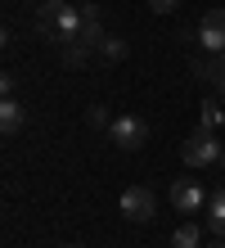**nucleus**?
<instances>
[{
  "instance_id": "1",
  "label": "nucleus",
  "mask_w": 225,
  "mask_h": 248,
  "mask_svg": "<svg viewBox=\"0 0 225 248\" xmlns=\"http://www.w3.org/2000/svg\"><path fill=\"white\" fill-rule=\"evenodd\" d=\"M36 36L45 41H77L81 36V5H68V0H45L36 9Z\"/></svg>"
},
{
  "instance_id": "2",
  "label": "nucleus",
  "mask_w": 225,
  "mask_h": 248,
  "mask_svg": "<svg viewBox=\"0 0 225 248\" xmlns=\"http://www.w3.org/2000/svg\"><path fill=\"white\" fill-rule=\"evenodd\" d=\"M180 158H185V167H216L225 158V144L216 140V131L198 126L194 136H185V144H180Z\"/></svg>"
},
{
  "instance_id": "3",
  "label": "nucleus",
  "mask_w": 225,
  "mask_h": 248,
  "mask_svg": "<svg viewBox=\"0 0 225 248\" xmlns=\"http://www.w3.org/2000/svg\"><path fill=\"white\" fill-rule=\"evenodd\" d=\"M108 140L117 144V149L135 154V149H144V140H149V122L135 118V113H117L113 126H108Z\"/></svg>"
},
{
  "instance_id": "4",
  "label": "nucleus",
  "mask_w": 225,
  "mask_h": 248,
  "mask_svg": "<svg viewBox=\"0 0 225 248\" xmlns=\"http://www.w3.org/2000/svg\"><path fill=\"white\" fill-rule=\"evenodd\" d=\"M117 208H122L126 221H153L158 199H153V189H144V185H126L122 199H117Z\"/></svg>"
},
{
  "instance_id": "5",
  "label": "nucleus",
  "mask_w": 225,
  "mask_h": 248,
  "mask_svg": "<svg viewBox=\"0 0 225 248\" xmlns=\"http://www.w3.org/2000/svg\"><path fill=\"white\" fill-rule=\"evenodd\" d=\"M171 208L180 217H198L207 208V189L198 181H171Z\"/></svg>"
},
{
  "instance_id": "6",
  "label": "nucleus",
  "mask_w": 225,
  "mask_h": 248,
  "mask_svg": "<svg viewBox=\"0 0 225 248\" xmlns=\"http://www.w3.org/2000/svg\"><path fill=\"white\" fill-rule=\"evenodd\" d=\"M198 41L207 54H225V9H207L198 18Z\"/></svg>"
},
{
  "instance_id": "7",
  "label": "nucleus",
  "mask_w": 225,
  "mask_h": 248,
  "mask_svg": "<svg viewBox=\"0 0 225 248\" xmlns=\"http://www.w3.org/2000/svg\"><path fill=\"white\" fill-rule=\"evenodd\" d=\"M81 46H90V50H95L99 54V41H104V23H99V5H90V0H86V5H81Z\"/></svg>"
},
{
  "instance_id": "8",
  "label": "nucleus",
  "mask_w": 225,
  "mask_h": 248,
  "mask_svg": "<svg viewBox=\"0 0 225 248\" xmlns=\"http://www.w3.org/2000/svg\"><path fill=\"white\" fill-rule=\"evenodd\" d=\"M23 126H27V108L18 99H0V131H5V136H18Z\"/></svg>"
},
{
  "instance_id": "9",
  "label": "nucleus",
  "mask_w": 225,
  "mask_h": 248,
  "mask_svg": "<svg viewBox=\"0 0 225 248\" xmlns=\"http://www.w3.org/2000/svg\"><path fill=\"white\" fill-rule=\"evenodd\" d=\"M207 230H212L216 239H225V185L207 194Z\"/></svg>"
},
{
  "instance_id": "10",
  "label": "nucleus",
  "mask_w": 225,
  "mask_h": 248,
  "mask_svg": "<svg viewBox=\"0 0 225 248\" xmlns=\"http://www.w3.org/2000/svg\"><path fill=\"white\" fill-rule=\"evenodd\" d=\"M171 248H203V230L185 221V226H176V235H171Z\"/></svg>"
},
{
  "instance_id": "11",
  "label": "nucleus",
  "mask_w": 225,
  "mask_h": 248,
  "mask_svg": "<svg viewBox=\"0 0 225 248\" xmlns=\"http://www.w3.org/2000/svg\"><path fill=\"white\" fill-rule=\"evenodd\" d=\"M90 54H95L90 46H81V41H68V46H63V63H68V68H81Z\"/></svg>"
},
{
  "instance_id": "12",
  "label": "nucleus",
  "mask_w": 225,
  "mask_h": 248,
  "mask_svg": "<svg viewBox=\"0 0 225 248\" xmlns=\"http://www.w3.org/2000/svg\"><path fill=\"white\" fill-rule=\"evenodd\" d=\"M221 122H225V104H221V99H203V126L216 131Z\"/></svg>"
},
{
  "instance_id": "13",
  "label": "nucleus",
  "mask_w": 225,
  "mask_h": 248,
  "mask_svg": "<svg viewBox=\"0 0 225 248\" xmlns=\"http://www.w3.org/2000/svg\"><path fill=\"white\" fill-rule=\"evenodd\" d=\"M99 54H104L108 63L126 59V41H122V36H104V41H99Z\"/></svg>"
},
{
  "instance_id": "14",
  "label": "nucleus",
  "mask_w": 225,
  "mask_h": 248,
  "mask_svg": "<svg viewBox=\"0 0 225 248\" xmlns=\"http://www.w3.org/2000/svg\"><path fill=\"white\" fill-rule=\"evenodd\" d=\"M86 122L95 126V131H99V126H113V113H108V104H90V113H86Z\"/></svg>"
},
{
  "instance_id": "15",
  "label": "nucleus",
  "mask_w": 225,
  "mask_h": 248,
  "mask_svg": "<svg viewBox=\"0 0 225 248\" xmlns=\"http://www.w3.org/2000/svg\"><path fill=\"white\" fill-rule=\"evenodd\" d=\"M149 9L153 14H171V9H180V0H149Z\"/></svg>"
},
{
  "instance_id": "16",
  "label": "nucleus",
  "mask_w": 225,
  "mask_h": 248,
  "mask_svg": "<svg viewBox=\"0 0 225 248\" xmlns=\"http://www.w3.org/2000/svg\"><path fill=\"white\" fill-rule=\"evenodd\" d=\"M14 86H18V81H14V72H5V77H0V91H5V99H14Z\"/></svg>"
},
{
  "instance_id": "17",
  "label": "nucleus",
  "mask_w": 225,
  "mask_h": 248,
  "mask_svg": "<svg viewBox=\"0 0 225 248\" xmlns=\"http://www.w3.org/2000/svg\"><path fill=\"white\" fill-rule=\"evenodd\" d=\"M216 95L225 99V54H221V72H216Z\"/></svg>"
},
{
  "instance_id": "18",
  "label": "nucleus",
  "mask_w": 225,
  "mask_h": 248,
  "mask_svg": "<svg viewBox=\"0 0 225 248\" xmlns=\"http://www.w3.org/2000/svg\"><path fill=\"white\" fill-rule=\"evenodd\" d=\"M207 248H225V239H212V244H207Z\"/></svg>"
},
{
  "instance_id": "19",
  "label": "nucleus",
  "mask_w": 225,
  "mask_h": 248,
  "mask_svg": "<svg viewBox=\"0 0 225 248\" xmlns=\"http://www.w3.org/2000/svg\"><path fill=\"white\" fill-rule=\"evenodd\" d=\"M63 248H86V244H63Z\"/></svg>"
},
{
  "instance_id": "20",
  "label": "nucleus",
  "mask_w": 225,
  "mask_h": 248,
  "mask_svg": "<svg viewBox=\"0 0 225 248\" xmlns=\"http://www.w3.org/2000/svg\"><path fill=\"white\" fill-rule=\"evenodd\" d=\"M221 167H225V158H221Z\"/></svg>"
}]
</instances>
